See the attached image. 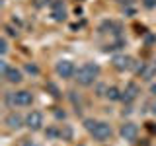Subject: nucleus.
<instances>
[{
  "label": "nucleus",
  "mask_w": 156,
  "mask_h": 146,
  "mask_svg": "<svg viewBox=\"0 0 156 146\" xmlns=\"http://www.w3.org/2000/svg\"><path fill=\"white\" fill-rule=\"evenodd\" d=\"M100 74H101V66L98 64V62H92V61H90V62H84V64L78 66L74 80H76L78 86L90 88V86H94L96 82H98Z\"/></svg>",
  "instance_id": "1"
},
{
  "label": "nucleus",
  "mask_w": 156,
  "mask_h": 146,
  "mask_svg": "<svg viewBox=\"0 0 156 146\" xmlns=\"http://www.w3.org/2000/svg\"><path fill=\"white\" fill-rule=\"evenodd\" d=\"M84 127L86 130L90 133V136L98 142H105V140L111 138V134H113V129H111V125L107 123V121H96V119H86L84 121Z\"/></svg>",
  "instance_id": "2"
},
{
  "label": "nucleus",
  "mask_w": 156,
  "mask_h": 146,
  "mask_svg": "<svg viewBox=\"0 0 156 146\" xmlns=\"http://www.w3.org/2000/svg\"><path fill=\"white\" fill-rule=\"evenodd\" d=\"M6 103L10 107H29L33 103V94L29 90H16L6 94Z\"/></svg>",
  "instance_id": "3"
},
{
  "label": "nucleus",
  "mask_w": 156,
  "mask_h": 146,
  "mask_svg": "<svg viewBox=\"0 0 156 146\" xmlns=\"http://www.w3.org/2000/svg\"><path fill=\"white\" fill-rule=\"evenodd\" d=\"M76 70H78V66L70 61V58H58V61L55 62V74L58 78H62V80H70V78H74Z\"/></svg>",
  "instance_id": "4"
},
{
  "label": "nucleus",
  "mask_w": 156,
  "mask_h": 146,
  "mask_svg": "<svg viewBox=\"0 0 156 146\" xmlns=\"http://www.w3.org/2000/svg\"><path fill=\"white\" fill-rule=\"evenodd\" d=\"M111 64H113V68H115V70H119V72L139 68V66H136V62H135V58L129 57V55H125V53H119V55H115L113 58H111Z\"/></svg>",
  "instance_id": "5"
},
{
  "label": "nucleus",
  "mask_w": 156,
  "mask_h": 146,
  "mask_svg": "<svg viewBox=\"0 0 156 146\" xmlns=\"http://www.w3.org/2000/svg\"><path fill=\"white\" fill-rule=\"evenodd\" d=\"M43 125H45V115H43L41 111L33 109V111H29V113L26 115V127L31 130V133H37V130H41Z\"/></svg>",
  "instance_id": "6"
},
{
  "label": "nucleus",
  "mask_w": 156,
  "mask_h": 146,
  "mask_svg": "<svg viewBox=\"0 0 156 146\" xmlns=\"http://www.w3.org/2000/svg\"><path fill=\"white\" fill-rule=\"evenodd\" d=\"M136 76L144 82H152L156 78V61H150V62H143L139 68H136Z\"/></svg>",
  "instance_id": "7"
},
{
  "label": "nucleus",
  "mask_w": 156,
  "mask_h": 146,
  "mask_svg": "<svg viewBox=\"0 0 156 146\" xmlns=\"http://www.w3.org/2000/svg\"><path fill=\"white\" fill-rule=\"evenodd\" d=\"M119 134H121L123 140H127V142H135V140L139 138V127H136L133 121H125V123L121 125V129H119Z\"/></svg>",
  "instance_id": "8"
},
{
  "label": "nucleus",
  "mask_w": 156,
  "mask_h": 146,
  "mask_svg": "<svg viewBox=\"0 0 156 146\" xmlns=\"http://www.w3.org/2000/svg\"><path fill=\"white\" fill-rule=\"evenodd\" d=\"M4 125H6L10 130H20L22 127H26V117H22L20 113L12 111V113H8L4 117Z\"/></svg>",
  "instance_id": "9"
},
{
  "label": "nucleus",
  "mask_w": 156,
  "mask_h": 146,
  "mask_svg": "<svg viewBox=\"0 0 156 146\" xmlns=\"http://www.w3.org/2000/svg\"><path fill=\"white\" fill-rule=\"evenodd\" d=\"M140 94V88L136 82H129V84L125 86V90H123V96H121V101H125V103H133V101L139 97Z\"/></svg>",
  "instance_id": "10"
},
{
  "label": "nucleus",
  "mask_w": 156,
  "mask_h": 146,
  "mask_svg": "<svg viewBox=\"0 0 156 146\" xmlns=\"http://www.w3.org/2000/svg\"><path fill=\"white\" fill-rule=\"evenodd\" d=\"M2 78L8 82V84L16 86V84H22V80H23V72L20 70V68H16V66H8V70L2 74Z\"/></svg>",
  "instance_id": "11"
},
{
  "label": "nucleus",
  "mask_w": 156,
  "mask_h": 146,
  "mask_svg": "<svg viewBox=\"0 0 156 146\" xmlns=\"http://www.w3.org/2000/svg\"><path fill=\"white\" fill-rule=\"evenodd\" d=\"M51 18L55 22H65L66 19V8H65V2H55L51 4Z\"/></svg>",
  "instance_id": "12"
},
{
  "label": "nucleus",
  "mask_w": 156,
  "mask_h": 146,
  "mask_svg": "<svg viewBox=\"0 0 156 146\" xmlns=\"http://www.w3.org/2000/svg\"><path fill=\"white\" fill-rule=\"evenodd\" d=\"M121 96H123V90H119L117 86H107L105 97H107L109 101H121Z\"/></svg>",
  "instance_id": "13"
},
{
  "label": "nucleus",
  "mask_w": 156,
  "mask_h": 146,
  "mask_svg": "<svg viewBox=\"0 0 156 146\" xmlns=\"http://www.w3.org/2000/svg\"><path fill=\"white\" fill-rule=\"evenodd\" d=\"M45 136L47 138H55V136H61V129L58 127H51V129L45 130Z\"/></svg>",
  "instance_id": "14"
},
{
  "label": "nucleus",
  "mask_w": 156,
  "mask_h": 146,
  "mask_svg": "<svg viewBox=\"0 0 156 146\" xmlns=\"http://www.w3.org/2000/svg\"><path fill=\"white\" fill-rule=\"evenodd\" d=\"M8 51H10V47H8V39H6V37H2V39H0V53H2V57H6V55H8Z\"/></svg>",
  "instance_id": "15"
},
{
  "label": "nucleus",
  "mask_w": 156,
  "mask_h": 146,
  "mask_svg": "<svg viewBox=\"0 0 156 146\" xmlns=\"http://www.w3.org/2000/svg\"><path fill=\"white\" fill-rule=\"evenodd\" d=\"M26 70L29 72V74H33V76H37V74H39V66H37V64H33V62L26 64Z\"/></svg>",
  "instance_id": "16"
},
{
  "label": "nucleus",
  "mask_w": 156,
  "mask_h": 146,
  "mask_svg": "<svg viewBox=\"0 0 156 146\" xmlns=\"http://www.w3.org/2000/svg\"><path fill=\"white\" fill-rule=\"evenodd\" d=\"M140 4H143L146 10H154L156 8V0H140Z\"/></svg>",
  "instance_id": "17"
},
{
  "label": "nucleus",
  "mask_w": 156,
  "mask_h": 146,
  "mask_svg": "<svg viewBox=\"0 0 156 146\" xmlns=\"http://www.w3.org/2000/svg\"><path fill=\"white\" fill-rule=\"evenodd\" d=\"M150 96L156 97V82H150Z\"/></svg>",
  "instance_id": "18"
},
{
  "label": "nucleus",
  "mask_w": 156,
  "mask_h": 146,
  "mask_svg": "<svg viewBox=\"0 0 156 146\" xmlns=\"http://www.w3.org/2000/svg\"><path fill=\"white\" fill-rule=\"evenodd\" d=\"M150 113H152V115L156 117V99H154V103H152V105H150Z\"/></svg>",
  "instance_id": "19"
},
{
  "label": "nucleus",
  "mask_w": 156,
  "mask_h": 146,
  "mask_svg": "<svg viewBox=\"0 0 156 146\" xmlns=\"http://www.w3.org/2000/svg\"><path fill=\"white\" fill-rule=\"evenodd\" d=\"M22 146H39V144H35V142H31V140H26Z\"/></svg>",
  "instance_id": "20"
},
{
  "label": "nucleus",
  "mask_w": 156,
  "mask_h": 146,
  "mask_svg": "<svg viewBox=\"0 0 156 146\" xmlns=\"http://www.w3.org/2000/svg\"><path fill=\"white\" fill-rule=\"evenodd\" d=\"M117 2H121V4H131L133 0H117Z\"/></svg>",
  "instance_id": "21"
},
{
  "label": "nucleus",
  "mask_w": 156,
  "mask_h": 146,
  "mask_svg": "<svg viewBox=\"0 0 156 146\" xmlns=\"http://www.w3.org/2000/svg\"><path fill=\"white\" fill-rule=\"evenodd\" d=\"M49 2V6H51V4H55V2H61V0H47Z\"/></svg>",
  "instance_id": "22"
}]
</instances>
